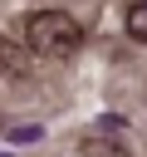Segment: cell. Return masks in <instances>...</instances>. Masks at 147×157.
<instances>
[{"mask_svg": "<svg viewBox=\"0 0 147 157\" xmlns=\"http://www.w3.org/2000/svg\"><path fill=\"white\" fill-rule=\"evenodd\" d=\"M24 39H29V49H34V54L64 59V54H74V49L83 44V25H78V20H69L64 10H44V15H34V20L24 25Z\"/></svg>", "mask_w": 147, "mask_h": 157, "instance_id": "1", "label": "cell"}, {"mask_svg": "<svg viewBox=\"0 0 147 157\" xmlns=\"http://www.w3.org/2000/svg\"><path fill=\"white\" fill-rule=\"evenodd\" d=\"M29 69V54L20 49V44H10L5 34H0V78H20Z\"/></svg>", "mask_w": 147, "mask_h": 157, "instance_id": "2", "label": "cell"}, {"mask_svg": "<svg viewBox=\"0 0 147 157\" xmlns=\"http://www.w3.org/2000/svg\"><path fill=\"white\" fill-rule=\"evenodd\" d=\"M127 34H132V39H142V44H147V0H142V5H132V10H127Z\"/></svg>", "mask_w": 147, "mask_h": 157, "instance_id": "3", "label": "cell"}, {"mask_svg": "<svg viewBox=\"0 0 147 157\" xmlns=\"http://www.w3.org/2000/svg\"><path fill=\"white\" fill-rule=\"evenodd\" d=\"M83 152H123V142H103V137H88Z\"/></svg>", "mask_w": 147, "mask_h": 157, "instance_id": "4", "label": "cell"}]
</instances>
